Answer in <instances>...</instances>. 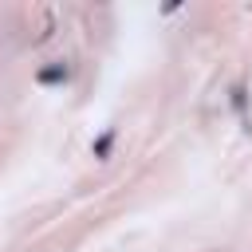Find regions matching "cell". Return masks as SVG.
<instances>
[{
	"mask_svg": "<svg viewBox=\"0 0 252 252\" xmlns=\"http://www.w3.org/2000/svg\"><path fill=\"white\" fill-rule=\"evenodd\" d=\"M35 79H39L43 87H51V83H63V79H67V67H63V63H51V67H43Z\"/></svg>",
	"mask_w": 252,
	"mask_h": 252,
	"instance_id": "obj_1",
	"label": "cell"
},
{
	"mask_svg": "<svg viewBox=\"0 0 252 252\" xmlns=\"http://www.w3.org/2000/svg\"><path fill=\"white\" fill-rule=\"evenodd\" d=\"M110 142H114V134L106 130V134H102V138L94 142V158H106V154H110Z\"/></svg>",
	"mask_w": 252,
	"mask_h": 252,
	"instance_id": "obj_2",
	"label": "cell"
}]
</instances>
